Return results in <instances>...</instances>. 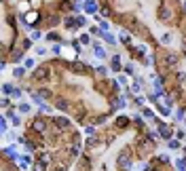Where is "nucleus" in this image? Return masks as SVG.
Returning <instances> with one entry per match:
<instances>
[{"label":"nucleus","mask_w":186,"mask_h":171,"mask_svg":"<svg viewBox=\"0 0 186 171\" xmlns=\"http://www.w3.org/2000/svg\"><path fill=\"white\" fill-rule=\"evenodd\" d=\"M47 78H49V68H45V66L32 72V81H36V83H45Z\"/></svg>","instance_id":"1"},{"label":"nucleus","mask_w":186,"mask_h":171,"mask_svg":"<svg viewBox=\"0 0 186 171\" xmlns=\"http://www.w3.org/2000/svg\"><path fill=\"white\" fill-rule=\"evenodd\" d=\"M93 55H95L97 59H106V57H108V53H106V49H104L102 45H97V42H93Z\"/></svg>","instance_id":"2"},{"label":"nucleus","mask_w":186,"mask_h":171,"mask_svg":"<svg viewBox=\"0 0 186 171\" xmlns=\"http://www.w3.org/2000/svg\"><path fill=\"white\" fill-rule=\"evenodd\" d=\"M32 129H34V131H38V133H42V131L47 129V122L42 120V118H36L34 122H32Z\"/></svg>","instance_id":"3"},{"label":"nucleus","mask_w":186,"mask_h":171,"mask_svg":"<svg viewBox=\"0 0 186 171\" xmlns=\"http://www.w3.org/2000/svg\"><path fill=\"white\" fill-rule=\"evenodd\" d=\"M116 165H118V167L129 169V167H131V161H129V156H127V154H121V156H118V161H116Z\"/></svg>","instance_id":"4"},{"label":"nucleus","mask_w":186,"mask_h":171,"mask_svg":"<svg viewBox=\"0 0 186 171\" xmlns=\"http://www.w3.org/2000/svg\"><path fill=\"white\" fill-rule=\"evenodd\" d=\"M100 36H102V38L108 42V45H116V38H114V36L110 34V32H104V30H100Z\"/></svg>","instance_id":"5"},{"label":"nucleus","mask_w":186,"mask_h":171,"mask_svg":"<svg viewBox=\"0 0 186 171\" xmlns=\"http://www.w3.org/2000/svg\"><path fill=\"white\" fill-rule=\"evenodd\" d=\"M4 154H7V156H11V158H15V161L19 158V152H17V148H15V146H9V148H4Z\"/></svg>","instance_id":"6"},{"label":"nucleus","mask_w":186,"mask_h":171,"mask_svg":"<svg viewBox=\"0 0 186 171\" xmlns=\"http://www.w3.org/2000/svg\"><path fill=\"white\" fill-rule=\"evenodd\" d=\"M85 11H87V13H95V11H97V2H95V0H87V2H85Z\"/></svg>","instance_id":"7"},{"label":"nucleus","mask_w":186,"mask_h":171,"mask_svg":"<svg viewBox=\"0 0 186 171\" xmlns=\"http://www.w3.org/2000/svg\"><path fill=\"white\" fill-rule=\"evenodd\" d=\"M55 125L59 127V129H68V127H70V120L64 118V116H59V118H55Z\"/></svg>","instance_id":"8"},{"label":"nucleus","mask_w":186,"mask_h":171,"mask_svg":"<svg viewBox=\"0 0 186 171\" xmlns=\"http://www.w3.org/2000/svg\"><path fill=\"white\" fill-rule=\"evenodd\" d=\"M165 63H167L169 68H173V66L178 63V57L173 55V53H167V57H165Z\"/></svg>","instance_id":"9"},{"label":"nucleus","mask_w":186,"mask_h":171,"mask_svg":"<svg viewBox=\"0 0 186 171\" xmlns=\"http://www.w3.org/2000/svg\"><path fill=\"white\" fill-rule=\"evenodd\" d=\"M159 135L165 137V140H169V137H171V131H169L165 125H161V127H159Z\"/></svg>","instance_id":"10"},{"label":"nucleus","mask_w":186,"mask_h":171,"mask_svg":"<svg viewBox=\"0 0 186 171\" xmlns=\"http://www.w3.org/2000/svg\"><path fill=\"white\" fill-rule=\"evenodd\" d=\"M36 17H38V13H36V11L28 13V15H25V19H23V25H28V23H32V21H36Z\"/></svg>","instance_id":"11"},{"label":"nucleus","mask_w":186,"mask_h":171,"mask_svg":"<svg viewBox=\"0 0 186 171\" xmlns=\"http://www.w3.org/2000/svg\"><path fill=\"white\" fill-rule=\"evenodd\" d=\"M161 108L171 110V97H169V95H167V97H163V95H161Z\"/></svg>","instance_id":"12"},{"label":"nucleus","mask_w":186,"mask_h":171,"mask_svg":"<svg viewBox=\"0 0 186 171\" xmlns=\"http://www.w3.org/2000/svg\"><path fill=\"white\" fill-rule=\"evenodd\" d=\"M2 93H4V95H13V93H15V87H13V85H9V83L2 85Z\"/></svg>","instance_id":"13"},{"label":"nucleus","mask_w":186,"mask_h":171,"mask_svg":"<svg viewBox=\"0 0 186 171\" xmlns=\"http://www.w3.org/2000/svg\"><path fill=\"white\" fill-rule=\"evenodd\" d=\"M30 97H32V101H34V104H38V106H40V108L45 106V104H42V97H40L38 93H32V91H30Z\"/></svg>","instance_id":"14"},{"label":"nucleus","mask_w":186,"mask_h":171,"mask_svg":"<svg viewBox=\"0 0 186 171\" xmlns=\"http://www.w3.org/2000/svg\"><path fill=\"white\" fill-rule=\"evenodd\" d=\"M112 70H116V72L121 70V57H118V55L112 57Z\"/></svg>","instance_id":"15"},{"label":"nucleus","mask_w":186,"mask_h":171,"mask_svg":"<svg viewBox=\"0 0 186 171\" xmlns=\"http://www.w3.org/2000/svg\"><path fill=\"white\" fill-rule=\"evenodd\" d=\"M66 28H78V25H76V17H68V19H66Z\"/></svg>","instance_id":"16"},{"label":"nucleus","mask_w":186,"mask_h":171,"mask_svg":"<svg viewBox=\"0 0 186 171\" xmlns=\"http://www.w3.org/2000/svg\"><path fill=\"white\" fill-rule=\"evenodd\" d=\"M161 17H163V19H169V17H171V9L163 7V9H161Z\"/></svg>","instance_id":"17"},{"label":"nucleus","mask_w":186,"mask_h":171,"mask_svg":"<svg viewBox=\"0 0 186 171\" xmlns=\"http://www.w3.org/2000/svg\"><path fill=\"white\" fill-rule=\"evenodd\" d=\"M114 106H116V108H125L127 101H125V97H116V99H114Z\"/></svg>","instance_id":"18"},{"label":"nucleus","mask_w":186,"mask_h":171,"mask_svg":"<svg viewBox=\"0 0 186 171\" xmlns=\"http://www.w3.org/2000/svg\"><path fill=\"white\" fill-rule=\"evenodd\" d=\"M19 112L28 114V112H30V104H25V101H19Z\"/></svg>","instance_id":"19"},{"label":"nucleus","mask_w":186,"mask_h":171,"mask_svg":"<svg viewBox=\"0 0 186 171\" xmlns=\"http://www.w3.org/2000/svg\"><path fill=\"white\" fill-rule=\"evenodd\" d=\"M176 165H178V169H180V171H186V158H178Z\"/></svg>","instance_id":"20"},{"label":"nucleus","mask_w":186,"mask_h":171,"mask_svg":"<svg viewBox=\"0 0 186 171\" xmlns=\"http://www.w3.org/2000/svg\"><path fill=\"white\" fill-rule=\"evenodd\" d=\"M95 72L100 74V76H106V74H108V68H104V66H97V68H95Z\"/></svg>","instance_id":"21"},{"label":"nucleus","mask_w":186,"mask_h":171,"mask_svg":"<svg viewBox=\"0 0 186 171\" xmlns=\"http://www.w3.org/2000/svg\"><path fill=\"white\" fill-rule=\"evenodd\" d=\"M121 40L129 45V42H131V36H129V32H121Z\"/></svg>","instance_id":"22"},{"label":"nucleus","mask_w":186,"mask_h":171,"mask_svg":"<svg viewBox=\"0 0 186 171\" xmlns=\"http://www.w3.org/2000/svg\"><path fill=\"white\" fill-rule=\"evenodd\" d=\"M30 36H32V40H40V38H42V34H40L38 30H32V34H30Z\"/></svg>","instance_id":"23"},{"label":"nucleus","mask_w":186,"mask_h":171,"mask_svg":"<svg viewBox=\"0 0 186 171\" xmlns=\"http://www.w3.org/2000/svg\"><path fill=\"white\" fill-rule=\"evenodd\" d=\"M140 91H142V87H140V83H133V85H131V93H135V95H138Z\"/></svg>","instance_id":"24"},{"label":"nucleus","mask_w":186,"mask_h":171,"mask_svg":"<svg viewBox=\"0 0 186 171\" xmlns=\"http://www.w3.org/2000/svg\"><path fill=\"white\" fill-rule=\"evenodd\" d=\"M19 165H21V167H28V165H30V156H21L19 158Z\"/></svg>","instance_id":"25"},{"label":"nucleus","mask_w":186,"mask_h":171,"mask_svg":"<svg viewBox=\"0 0 186 171\" xmlns=\"http://www.w3.org/2000/svg\"><path fill=\"white\" fill-rule=\"evenodd\" d=\"M23 66H25V68H34V59H32V57H25V59H23Z\"/></svg>","instance_id":"26"},{"label":"nucleus","mask_w":186,"mask_h":171,"mask_svg":"<svg viewBox=\"0 0 186 171\" xmlns=\"http://www.w3.org/2000/svg\"><path fill=\"white\" fill-rule=\"evenodd\" d=\"M57 108H59V110H68V104H66V99H57Z\"/></svg>","instance_id":"27"},{"label":"nucleus","mask_w":186,"mask_h":171,"mask_svg":"<svg viewBox=\"0 0 186 171\" xmlns=\"http://www.w3.org/2000/svg\"><path fill=\"white\" fill-rule=\"evenodd\" d=\"M127 120H129V118H125V116H118V118H116V125H118V127H125V125H127Z\"/></svg>","instance_id":"28"},{"label":"nucleus","mask_w":186,"mask_h":171,"mask_svg":"<svg viewBox=\"0 0 186 171\" xmlns=\"http://www.w3.org/2000/svg\"><path fill=\"white\" fill-rule=\"evenodd\" d=\"M13 76H15V78L23 76V68H15V70H13Z\"/></svg>","instance_id":"29"},{"label":"nucleus","mask_w":186,"mask_h":171,"mask_svg":"<svg viewBox=\"0 0 186 171\" xmlns=\"http://www.w3.org/2000/svg\"><path fill=\"white\" fill-rule=\"evenodd\" d=\"M76 25H78V28L87 25V19H85V17H76Z\"/></svg>","instance_id":"30"},{"label":"nucleus","mask_w":186,"mask_h":171,"mask_svg":"<svg viewBox=\"0 0 186 171\" xmlns=\"http://www.w3.org/2000/svg\"><path fill=\"white\" fill-rule=\"evenodd\" d=\"M161 42H163V45H169V42H171V34H165V36H161Z\"/></svg>","instance_id":"31"},{"label":"nucleus","mask_w":186,"mask_h":171,"mask_svg":"<svg viewBox=\"0 0 186 171\" xmlns=\"http://www.w3.org/2000/svg\"><path fill=\"white\" fill-rule=\"evenodd\" d=\"M80 42H83V45H91V38H89V34H83V36H80Z\"/></svg>","instance_id":"32"},{"label":"nucleus","mask_w":186,"mask_h":171,"mask_svg":"<svg viewBox=\"0 0 186 171\" xmlns=\"http://www.w3.org/2000/svg\"><path fill=\"white\" fill-rule=\"evenodd\" d=\"M135 51H140V55H144V53H148V49H146L144 45H138V47H135Z\"/></svg>","instance_id":"33"},{"label":"nucleus","mask_w":186,"mask_h":171,"mask_svg":"<svg viewBox=\"0 0 186 171\" xmlns=\"http://www.w3.org/2000/svg\"><path fill=\"white\" fill-rule=\"evenodd\" d=\"M125 72H127V74H135V68L131 66V63H127V66H125Z\"/></svg>","instance_id":"34"},{"label":"nucleus","mask_w":186,"mask_h":171,"mask_svg":"<svg viewBox=\"0 0 186 171\" xmlns=\"http://www.w3.org/2000/svg\"><path fill=\"white\" fill-rule=\"evenodd\" d=\"M100 13L104 15V17H108V15H110V9H108V7H102V9H100Z\"/></svg>","instance_id":"35"},{"label":"nucleus","mask_w":186,"mask_h":171,"mask_svg":"<svg viewBox=\"0 0 186 171\" xmlns=\"http://www.w3.org/2000/svg\"><path fill=\"white\" fill-rule=\"evenodd\" d=\"M34 171H45V163H36L34 165Z\"/></svg>","instance_id":"36"},{"label":"nucleus","mask_w":186,"mask_h":171,"mask_svg":"<svg viewBox=\"0 0 186 171\" xmlns=\"http://www.w3.org/2000/svg\"><path fill=\"white\" fill-rule=\"evenodd\" d=\"M40 97H51V91H47V89H40Z\"/></svg>","instance_id":"37"},{"label":"nucleus","mask_w":186,"mask_h":171,"mask_svg":"<svg viewBox=\"0 0 186 171\" xmlns=\"http://www.w3.org/2000/svg\"><path fill=\"white\" fill-rule=\"evenodd\" d=\"M0 127H2V133L9 129V125H7V118H2V120H0Z\"/></svg>","instance_id":"38"},{"label":"nucleus","mask_w":186,"mask_h":171,"mask_svg":"<svg viewBox=\"0 0 186 171\" xmlns=\"http://www.w3.org/2000/svg\"><path fill=\"white\" fill-rule=\"evenodd\" d=\"M36 53H38V55H45L47 49H45V47H36Z\"/></svg>","instance_id":"39"},{"label":"nucleus","mask_w":186,"mask_h":171,"mask_svg":"<svg viewBox=\"0 0 186 171\" xmlns=\"http://www.w3.org/2000/svg\"><path fill=\"white\" fill-rule=\"evenodd\" d=\"M11 97H13V99H19V97H21V91H19V89H15V93L11 95Z\"/></svg>","instance_id":"40"},{"label":"nucleus","mask_w":186,"mask_h":171,"mask_svg":"<svg viewBox=\"0 0 186 171\" xmlns=\"http://www.w3.org/2000/svg\"><path fill=\"white\" fill-rule=\"evenodd\" d=\"M49 161H51V156H49V154H42V156H40V163H49Z\"/></svg>","instance_id":"41"},{"label":"nucleus","mask_w":186,"mask_h":171,"mask_svg":"<svg viewBox=\"0 0 186 171\" xmlns=\"http://www.w3.org/2000/svg\"><path fill=\"white\" fill-rule=\"evenodd\" d=\"M176 118H178V120L184 118V110H178V112H176Z\"/></svg>","instance_id":"42"},{"label":"nucleus","mask_w":186,"mask_h":171,"mask_svg":"<svg viewBox=\"0 0 186 171\" xmlns=\"http://www.w3.org/2000/svg\"><path fill=\"white\" fill-rule=\"evenodd\" d=\"M11 120H13V125H15V127H17V125H19V122H21V118H19V116H17V114H15V116H13V118H11Z\"/></svg>","instance_id":"43"},{"label":"nucleus","mask_w":186,"mask_h":171,"mask_svg":"<svg viewBox=\"0 0 186 171\" xmlns=\"http://www.w3.org/2000/svg\"><path fill=\"white\" fill-rule=\"evenodd\" d=\"M178 146H180V144H178V142H173V140H171V142H169V148H171V150H176V148H178Z\"/></svg>","instance_id":"44"},{"label":"nucleus","mask_w":186,"mask_h":171,"mask_svg":"<svg viewBox=\"0 0 186 171\" xmlns=\"http://www.w3.org/2000/svg\"><path fill=\"white\" fill-rule=\"evenodd\" d=\"M9 106H11V101H9V97H4V99H2V108H9Z\"/></svg>","instance_id":"45"},{"label":"nucleus","mask_w":186,"mask_h":171,"mask_svg":"<svg viewBox=\"0 0 186 171\" xmlns=\"http://www.w3.org/2000/svg\"><path fill=\"white\" fill-rule=\"evenodd\" d=\"M47 38H51V40H57V38H59V36L55 34V32H51V34H49V36H47Z\"/></svg>","instance_id":"46"},{"label":"nucleus","mask_w":186,"mask_h":171,"mask_svg":"<svg viewBox=\"0 0 186 171\" xmlns=\"http://www.w3.org/2000/svg\"><path fill=\"white\" fill-rule=\"evenodd\" d=\"M116 81H118V83H121V85H127V78H125V76H118V78H116Z\"/></svg>","instance_id":"47"},{"label":"nucleus","mask_w":186,"mask_h":171,"mask_svg":"<svg viewBox=\"0 0 186 171\" xmlns=\"http://www.w3.org/2000/svg\"><path fill=\"white\" fill-rule=\"evenodd\" d=\"M178 137L180 140H186V131H178Z\"/></svg>","instance_id":"48"},{"label":"nucleus","mask_w":186,"mask_h":171,"mask_svg":"<svg viewBox=\"0 0 186 171\" xmlns=\"http://www.w3.org/2000/svg\"><path fill=\"white\" fill-rule=\"evenodd\" d=\"M59 49H62L59 45H53V47H51V51H53V53H59Z\"/></svg>","instance_id":"49"},{"label":"nucleus","mask_w":186,"mask_h":171,"mask_svg":"<svg viewBox=\"0 0 186 171\" xmlns=\"http://www.w3.org/2000/svg\"><path fill=\"white\" fill-rule=\"evenodd\" d=\"M144 116H150V118H152L155 114H152V110H148V108H146V110H144Z\"/></svg>","instance_id":"50"},{"label":"nucleus","mask_w":186,"mask_h":171,"mask_svg":"<svg viewBox=\"0 0 186 171\" xmlns=\"http://www.w3.org/2000/svg\"><path fill=\"white\" fill-rule=\"evenodd\" d=\"M55 171H64V169H55Z\"/></svg>","instance_id":"51"},{"label":"nucleus","mask_w":186,"mask_h":171,"mask_svg":"<svg viewBox=\"0 0 186 171\" xmlns=\"http://www.w3.org/2000/svg\"><path fill=\"white\" fill-rule=\"evenodd\" d=\"M184 9H186V2H184Z\"/></svg>","instance_id":"52"},{"label":"nucleus","mask_w":186,"mask_h":171,"mask_svg":"<svg viewBox=\"0 0 186 171\" xmlns=\"http://www.w3.org/2000/svg\"><path fill=\"white\" fill-rule=\"evenodd\" d=\"M184 152H186V148H184Z\"/></svg>","instance_id":"53"}]
</instances>
